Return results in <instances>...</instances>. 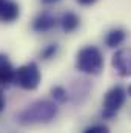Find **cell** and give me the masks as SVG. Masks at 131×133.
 Masks as SVG:
<instances>
[{
	"mask_svg": "<svg viewBox=\"0 0 131 133\" xmlns=\"http://www.w3.org/2000/svg\"><path fill=\"white\" fill-rule=\"evenodd\" d=\"M5 104H6V102H5V96H3V93L0 91V111L5 108Z\"/></svg>",
	"mask_w": 131,
	"mask_h": 133,
	"instance_id": "16",
	"label": "cell"
},
{
	"mask_svg": "<svg viewBox=\"0 0 131 133\" xmlns=\"http://www.w3.org/2000/svg\"><path fill=\"white\" fill-rule=\"evenodd\" d=\"M128 95H130V96H131V85H130V87H128Z\"/></svg>",
	"mask_w": 131,
	"mask_h": 133,
	"instance_id": "17",
	"label": "cell"
},
{
	"mask_svg": "<svg viewBox=\"0 0 131 133\" xmlns=\"http://www.w3.org/2000/svg\"><path fill=\"white\" fill-rule=\"evenodd\" d=\"M111 65L114 71L122 76V77H130L131 76V46L120 48L113 54Z\"/></svg>",
	"mask_w": 131,
	"mask_h": 133,
	"instance_id": "5",
	"label": "cell"
},
{
	"mask_svg": "<svg viewBox=\"0 0 131 133\" xmlns=\"http://www.w3.org/2000/svg\"><path fill=\"white\" fill-rule=\"evenodd\" d=\"M57 102L56 101H35L31 105L25 107L17 115V122L20 125H34V124H46L51 122L57 116Z\"/></svg>",
	"mask_w": 131,
	"mask_h": 133,
	"instance_id": "1",
	"label": "cell"
},
{
	"mask_svg": "<svg viewBox=\"0 0 131 133\" xmlns=\"http://www.w3.org/2000/svg\"><path fill=\"white\" fill-rule=\"evenodd\" d=\"M125 39H127V33L122 28H113L105 36V43L108 48H117L119 45L123 43Z\"/></svg>",
	"mask_w": 131,
	"mask_h": 133,
	"instance_id": "10",
	"label": "cell"
},
{
	"mask_svg": "<svg viewBox=\"0 0 131 133\" xmlns=\"http://www.w3.org/2000/svg\"><path fill=\"white\" fill-rule=\"evenodd\" d=\"M59 23H60L63 33H74V31L79 28V25H80V19H79V16H77L76 12L66 11V12L62 14Z\"/></svg>",
	"mask_w": 131,
	"mask_h": 133,
	"instance_id": "9",
	"label": "cell"
},
{
	"mask_svg": "<svg viewBox=\"0 0 131 133\" xmlns=\"http://www.w3.org/2000/svg\"><path fill=\"white\" fill-rule=\"evenodd\" d=\"M59 23V20L49 14V12H42L39 14L33 22V30L35 33H46V31H51L53 28H56Z\"/></svg>",
	"mask_w": 131,
	"mask_h": 133,
	"instance_id": "8",
	"label": "cell"
},
{
	"mask_svg": "<svg viewBox=\"0 0 131 133\" xmlns=\"http://www.w3.org/2000/svg\"><path fill=\"white\" fill-rule=\"evenodd\" d=\"M20 16V6L14 0H3L0 3V22L12 23Z\"/></svg>",
	"mask_w": 131,
	"mask_h": 133,
	"instance_id": "7",
	"label": "cell"
},
{
	"mask_svg": "<svg viewBox=\"0 0 131 133\" xmlns=\"http://www.w3.org/2000/svg\"><path fill=\"white\" fill-rule=\"evenodd\" d=\"M76 68L90 76H96L103 70V54L94 45L83 46L76 56Z\"/></svg>",
	"mask_w": 131,
	"mask_h": 133,
	"instance_id": "2",
	"label": "cell"
},
{
	"mask_svg": "<svg viewBox=\"0 0 131 133\" xmlns=\"http://www.w3.org/2000/svg\"><path fill=\"white\" fill-rule=\"evenodd\" d=\"M51 96H53V99L56 101L57 104H65L66 101H68V98H69L66 88H63L62 85L53 87V88H51Z\"/></svg>",
	"mask_w": 131,
	"mask_h": 133,
	"instance_id": "11",
	"label": "cell"
},
{
	"mask_svg": "<svg viewBox=\"0 0 131 133\" xmlns=\"http://www.w3.org/2000/svg\"><path fill=\"white\" fill-rule=\"evenodd\" d=\"M16 84V68L6 54L0 53V87H9Z\"/></svg>",
	"mask_w": 131,
	"mask_h": 133,
	"instance_id": "6",
	"label": "cell"
},
{
	"mask_svg": "<svg viewBox=\"0 0 131 133\" xmlns=\"http://www.w3.org/2000/svg\"><path fill=\"white\" fill-rule=\"evenodd\" d=\"M57 50H59L57 43H49V45H46V46L40 51V57H42V59H45V61L53 59V57L57 54Z\"/></svg>",
	"mask_w": 131,
	"mask_h": 133,
	"instance_id": "12",
	"label": "cell"
},
{
	"mask_svg": "<svg viewBox=\"0 0 131 133\" xmlns=\"http://www.w3.org/2000/svg\"><path fill=\"white\" fill-rule=\"evenodd\" d=\"M79 5H82V6H91V5H94L97 0H76Z\"/></svg>",
	"mask_w": 131,
	"mask_h": 133,
	"instance_id": "14",
	"label": "cell"
},
{
	"mask_svg": "<svg viewBox=\"0 0 131 133\" xmlns=\"http://www.w3.org/2000/svg\"><path fill=\"white\" fill-rule=\"evenodd\" d=\"M2 2H3V0H0V3H2Z\"/></svg>",
	"mask_w": 131,
	"mask_h": 133,
	"instance_id": "18",
	"label": "cell"
},
{
	"mask_svg": "<svg viewBox=\"0 0 131 133\" xmlns=\"http://www.w3.org/2000/svg\"><path fill=\"white\" fill-rule=\"evenodd\" d=\"M40 2H42L43 5H48V6H49V5H56V3H59L60 0H40Z\"/></svg>",
	"mask_w": 131,
	"mask_h": 133,
	"instance_id": "15",
	"label": "cell"
},
{
	"mask_svg": "<svg viewBox=\"0 0 131 133\" xmlns=\"http://www.w3.org/2000/svg\"><path fill=\"white\" fill-rule=\"evenodd\" d=\"M108 132V127L103 125V124H93V125H88L83 133H106Z\"/></svg>",
	"mask_w": 131,
	"mask_h": 133,
	"instance_id": "13",
	"label": "cell"
},
{
	"mask_svg": "<svg viewBox=\"0 0 131 133\" xmlns=\"http://www.w3.org/2000/svg\"><path fill=\"white\" fill-rule=\"evenodd\" d=\"M127 99V91L120 87V85H116L113 88H110L106 93H105V98H103V110H102V118L105 119H113L117 111L123 107Z\"/></svg>",
	"mask_w": 131,
	"mask_h": 133,
	"instance_id": "4",
	"label": "cell"
},
{
	"mask_svg": "<svg viewBox=\"0 0 131 133\" xmlns=\"http://www.w3.org/2000/svg\"><path fill=\"white\" fill-rule=\"evenodd\" d=\"M40 79H42V74L35 62H28L25 65L16 68V84L23 90H28V91L35 90L40 84Z\"/></svg>",
	"mask_w": 131,
	"mask_h": 133,
	"instance_id": "3",
	"label": "cell"
}]
</instances>
